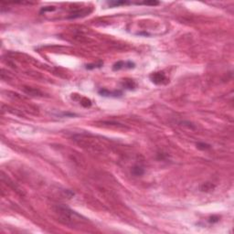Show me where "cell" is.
<instances>
[{"label": "cell", "mask_w": 234, "mask_h": 234, "mask_svg": "<svg viewBox=\"0 0 234 234\" xmlns=\"http://www.w3.org/2000/svg\"><path fill=\"white\" fill-rule=\"evenodd\" d=\"M150 79L152 83H154L155 84H165L168 83V79L163 72H155L151 74Z\"/></svg>", "instance_id": "obj_2"}, {"label": "cell", "mask_w": 234, "mask_h": 234, "mask_svg": "<svg viewBox=\"0 0 234 234\" xmlns=\"http://www.w3.org/2000/svg\"><path fill=\"white\" fill-rule=\"evenodd\" d=\"M131 172H132V174H133L134 176H136V177H140V176L144 175V173H145V169H144L142 167H140V166H134V167L132 168Z\"/></svg>", "instance_id": "obj_6"}, {"label": "cell", "mask_w": 234, "mask_h": 234, "mask_svg": "<svg viewBox=\"0 0 234 234\" xmlns=\"http://www.w3.org/2000/svg\"><path fill=\"white\" fill-rule=\"evenodd\" d=\"M54 10H55L54 7H46L40 10V12L42 13V12H47V11H54Z\"/></svg>", "instance_id": "obj_12"}, {"label": "cell", "mask_w": 234, "mask_h": 234, "mask_svg": "<svg viewBox=\"0 0 234 234\" xmlns=\"http://www.w3.org/2000/svg\"><path fill=\"white\" fill-rule=\"evenodd\" d=\"M103 66V63L100 62L99 64H89V65H86V69L88 70H92V69H94V68H100Z\"/></svg>", "instance_id": "obj_11"}, {"label": "cell", "mask_w": 234, "mask_h": 234, "mask_svg": "<svg viewBox=\"0 0 234 234\" xmlns=\"http://www.w3.org/2000/svg\"><path fill=\"white\" fill-rule=\"evenodd\" d=\"M215 189V186L210 183V182H206V183H203L201 186H200V190L202 192H209Z\"/></svg>", "instance_id": "obj_5"}, {"label": "cell", "mask_w": 234, "mask_h": 234, "mask_svg": "<svg viewBox=\"0 0 234 234\" xmlns=\"http://www.w3.org/2000/svg\"><path fill=\"white\" fill-rule=\"evenodd\" d=\"M197 147L200 150H208L209 149L211 146L209 144H206V143H203V142H200V143H198L197 144Z\"/></svg>", "instance_id": "obj_9"}, {"label": "cell", "mask_w": 234, "mask_h": 234, "mask_svg": "<svg viewBox=\"0 0 234 234\" xmlns=\"http://www.w3.org/2000/svg\"><path fill=\"white\" fill-rule=\"evenodd\" d=\"M99 93L102 96H105V97H121L123 92L121 91H114V92H110L106 89H103L99 91Z\"/></svg>", "instance_id": "obj_4"}, {"label": "cell", "mask_w": 234, "mask_h": 234, "mask_svg": "<svg viewBox=\"0 0 234 234\" xmlns=\"http://www.w3.org/2000/svg\"><path fill=\"white\" fill-rule=\"evenodd\" d=\"M123 68H127V69H132V68H134V63L132 62V61H118L116 62L113 69L114 71H118V70H121Z\"/></svg>", "instance_id": "obj_3"}, {"label": "cell", "mask_w": 234, "mask_h": 234, "mask_svg": "<svg viewBox=\"0 0 234 234\" xmlns=\"http://www.w3.org/2000/svg\"><path fill=\"white\" fill-rule=\"evenodd\" d=\"M132 2H128V1H110L108 2V5L110 7H119V6L123 5H130Z\"/></svg>", "instance_id": "obj_8"}, {"label": "cell", "mask_w": 234, "mask_h": 234, "mask_svg": "<svg viewBox=\"0 0 234 234\" xmlns=\"http://www.w3.org/2000/svg\"><path fill=\"white\" fill-rule=\"evenodd\" d=\"M209 222H211V223H214V222H218L219 221V218L218 217H215V216H213V217H210Z\"/></svg>", "instance_id": "obj_13"}, {"label": "cell", "mask_w": 234, "mask_h": 234, "mask_svg": "<svg viewBox=\"0 0 234 234\" xmlns=\"http://www.w3.org/2000/svg\"><path fill=\"white\" fill-rule=\"evenodd\" d=\"M81 103L83 104L84 107H90L91 105H92V102L89 100V99H87V98H83V100L81 102Z\"/></svg>", "instance_id": "obj_10"}, {"label": "cell", "mask_w": 234, "mask_h": 234, "mask_svg": "<svg viewBox=\"0 0 234 234\" xmlns=\"http://www.w3.org/2000/svg\"><path fill=\"white\" fill-rule=\"evenodd\" d=\"M54 211L58 220L67 226L77 227L84 224L86 222V219H84L83 216L73 211L68 207L63 206V205H58L57 207L54 208Z\"/></svg>", "instance_id": "obj_1"}, {"label": "cell", "mask_w": 234, "mask_h": 234, "mask_svg": "<svg viewBox=\"0 0 234 234\" xmlns=\"http://www.w3.org/2000/svg\"><path fill=\"white\" fill-rule=\"evenodd\" d=\"M125 88L126 89H129V90H134V88L136 87V83H134L133 80H126L124 81V83H123Z\"/></svg>", "instance_id": "obj_7"}]
</instances>
